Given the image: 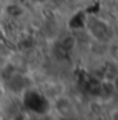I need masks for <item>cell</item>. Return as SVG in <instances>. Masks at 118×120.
Listing matches in <instances>:
<instances>
[{
  "instance_id": "6da1fadb",
  "label": "cell",
  "mask_w": 118,
  "mask_h": 120,
  "mask_svg": "<svg viewBox=\"0 0 118 120\" xmlns=\"http://www.w3.org/2000/svg\"><path fill=\"white\" fill-rule=\"evenodd\" d=\"M24 106L32 113L45 115L50 109V102L43 94L31 90L27 91L25 95H24Z\"/></svg>"
},
{
  "instance_id": "7a4b0ae2",
  "label": "cell",
  "mask_w": 118,
  "mask_h": 120,
  "mask_svg": "<svg viewBox=\"0 0 118 120\" xmlns=\"http://www.w3.org/2000/svg\"><path fill=\"white\" fill-rule=\"evenodd\" d=\"M88 28L90 34L97 39V41H108L111 36L110 25L99 18H92L88 22Z\"/></svg>"
},
{
  "instance_id": "3957f363",
  "label": "cell",
  "mask_w": 118,
  "mask_h": 120,
  "mask_svg": "<svg viewBox=\"0 0 118 120\" xmlns=\"http://www.w3.org/2000/svg\"><path fill=\"white\" fill-rule=\"evenodd\" d=\"M85 25H86V14L83 11H78L69 20V27L72 30H82L85 28Z\"/></svg>"
},
{
  "instance_id": "277c9868",
  "label": "cell",
  "mask_w": 118,
  "mask_h": 120,
  "mask_svg": "<svg viewBox=\"0 0 118 120\" xmlns=\"http://www.w3.org/2000/svg\"><path fill=\"white\" fill-rule=\"evenodd\" d=\"M31 1H35V3H43V1H46V0H31Z\"/></svg>"
},
{
  "instance_id": "5b68a950",
  "label": "cell",
  "mask_w": 118,
  "mask_h": 120,
  "mask_svg": "<svg viewBox=\"0 0 118 120\" xmlns=\"http://www.w3.org/2000/svg\"><path fill=\"white\" fill-rule=\"evenodd\" d=\"M3 39V31H1V28H0V41Z\"/></svg>"
}]
</instances>
